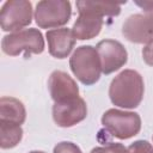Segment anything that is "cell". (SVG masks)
Returning <instances> with one entry per match:
<instances>
[{
  "mask_svg": "<svg viewBox=\"0 0 153 153\" xmlns=\"http://www.w3.org/2000/svg\"><path fill=\"white\" fill-rule=\"evenodd\" d=\"M143 90L142 76L136 71L126 69L112 79L109 87V97L112 104L120 108L134 109L140 105Z\"/></svg>",
  "mask_w": 153,
  "mask_h": 153,
  "instance_id": "1",
  "label": "cell"
},
{
  "mask_svg": "<svg viewBox=\"0 0 153 153\" xmlns=\"http://www.w3.org/2000/svg\"><path fill=\"white\" fill-rule=\"evenodd\" d=\"M69 66L76 79L84 85L96 84L102 73L99 56L96 48L91 45H81L76 48L69 60Z\"/></svg>",
  "mask_w": 153,
  "mask_h": 153,
  "instance_id": "2",
  "label": "cell"
},
{
  "mask_svg": "<svg viewBox=\"0 0 153 153\" xmlns=\"http://www.w3.org/2000/svg\"><path fill=\"white\" fill-rule=\"evenodd\" d=\"M2 51L10 56H17L24 51V57L31 54H41L44 50V39L37 29H25L6 35L1 42Z\"/></svg>",
  "mask_w": 153,
  "mask_h": 153,
  "instance_id": "3",
  "label": "cell"
},
{
  "mask_svg": "<svg viewBox=\"0 0 153 153\" xmlns=\"http://www.w3.org/2000/svg\"><path fill=\"white\" fill-rule=\"evenodd\" d=\"M102 124L112 136L126 140L140 131L141 118L136 112L109 109L102 116Z\"/></svg>",
  "mask_w": 153,
  "mask_h": 153,
  "instance_id": "4",
  "label": "cell"
},
{
  "mask_svg": "<svg viewBox=\"0 0 153 153\" xmlns=\"http://www.w3.org/2000/svg\"><path fill=\"white\" fill-rule=\"evenodd\" d=\"M72 14L71 2L65 0H43L36 6L35 19L39 27L50 29L65 25Z\"/></svg>",
  "mask_w": 153,
  "mask_h": 153,
  "instance_id": "5",
  "label": "cell"
},
{
  "mask_svg": "<svg viewBox=\"0 0 153 153\" xmlns=\"http://www.w3.org/2000/svg\"><path fill=\"white\" fill-rule=\"evenodd\" d=\"M32 6L26 0L6 1L0 12V25L4 31H16L31 23Z\"/></svg>",
  "mask_w": 153,
  "mask_h": 153,
  "instance_id": "6",
  "label": "cell"
},
{
  "mask_svg": "<svg viewBox=\"0 0 153 153\" xmlns=\"http://www.w3.org/2000/svg\"><path fill=\"white\" fill-rule=\"evenodd\" d=\"M124 38L133 43H149L153 41V11L131 14L122 26Z\"/></svg>",
  "mask_w": 153,
  "mask_h": 153,
  "instance_id": "7",
  "label": "cell"
},
{
  "mask_svg": "<svg viewBox=\"0 0 153 153\" xmlns=\"http://www.w3.org/2000/svg\"><path fill=\"white\" fill-rule=\"evenodd\" d=\"M96 50L99 56L102 73L104 74L114 73L127 62V50L118 41L103 39L96 45Z\"/></svg>",
  "mask_w": 153,
  "mask_h": 153,
  "instance_id": "8",
  "label": "cell"
},
{
  "mask_svg": "<svg viewBox=\"0 0 153 153\" xmlns=\"http://www.w3.org/2000/svg\"><path fill=\"white\" fill-rule=\"evenodd\" d=\"M86 115L87 106L81 97L62 103H55L53 106V118L59 127H72L85 120Z\"/></svg>",
  "mask_w": 153,
  "mask_h": 153,
  "instance_id": "9",
  "label": "cell"
},
{
  "mask_svg": "<svg viewBox=\"0 0 153 153\" xmlns=\"http://www.w3.org/2000/svg\"><path fill=\"white\" fill-rule=\"evenodd\" d=\"M48 87L55 103H62L79 97V87L76 82L62 71H54L50 74Z\"/></svg>",
  "mask_w": 153,
  "mask_h": 153,
  "instance_id": "10",
  "label": "cell"
},
{
  "mask_svg": "<svg viewBox=\"0 0 153 153\" xmlns=\"http://www.w3.org/2000/svg\"><path fill=\"white\" fill-rule=\"evenodd\" d=\"M49 53L56 59H65L69 55L75 44V37L72 30L67 27L53 29L47 32Z\"/></svg>",
  "mask_w": 153,
  "mask_h": 153,
  "instance_id": "11",
  "label": "cell"
},
{
  "mask_svg": "<svg viewBox=\"0 0 153 153\" xmlns=\"http://www.w3.org/2000/svg\"><path fill=\"white\" fill-rule=\"evenodd\" d=\"M103 26V17L91 13L80 11L79 17L75 20L72 32L76 39H91L96 37Z\"/></svg>",
  "mask_w": 153,
  "mask_h": 153,
  "instance_id": "12",
  "label": "cell"
},
{
  "mask_svg": "<svg viewBox=\"0 0 153 153\" xmlns=\"http://www.w3.org/2000/svg\"><path fill=\"white\" fill-rule=\"evenodd\" d=\"M26 111L20 100L13 97H1L0 99V122L23 124Z\"/></svg>",
  "mask_w": 153,
  "mask_h": 153,
  "instance_id": "13",
  "label": "cell"
},
{
  "mask_svg": "<svg viewBox=\"0 0 153 153\" xmlns=\"http://www.w3.org/2000/svg\"><path fill=\"white\" fill-rule=\"evenodd\" d=\"M78 11L91 12L98 16H117L121 12V5L109 1H76Z\"/></svg>",
  "mask_w": 153,
  "mask_h": 153,
  "instance_id": "14",
  "label": "cell"
},
{
  "mask_svg": "<svg viewBox=\"0 0 153 153\" xmlns=\"http://www.w3.org/2000/svg\"><path fill=\"white\" fill-rule=\"evenodd\" d=\"M23 137V129L18 124L0 122V146L4 149L17 146Z\"/></svg>",
  "mask_w": 153,
  "mask_h": 153,
  "instance_id": "15",
  "label": "cell"
},
{
  "mask_svg": "<svg viewBox=\"0 0 153 153\" xmlns=\"http://www.w3.org/2000/svg\"><path fill=\"white\" fill-rule=\"evenodd\" d=\"M91 153H129L128 148H126L122 143H109L106 146L96 147L91 151Z\"/></svg>",
  "mask_w": 153,
  "mask_h": 153,
  "instance_id": "16",
  "label": "cell"
},
{
  "mask_svg": "<svg viewBox=\"0 0 153 153\" xmlns=\"http://www.w3.org/2000/svg\"><path fill=\"white\" fill-rule=\"evenodd\" d=\"M128 152L129 153H153V147L148 141L139 140L133 142L128 147Z\"/></svg>",
  "mask_w": 153,
  "mask_h": 153,
  "instance_id": "17",
  "label": "cell"
},
{
  "mask_svg": "<svg viewBox=\"0 0 153 153\" xmlns=\"http://www.w3.org/2000/svg\"><path fill=\"white\" fill-rule=\"evenodd\" d=\"M54 153H82V152L75 143L69 141H63L54 147Z\"/></svg>",
  "mask_w": 153,
  "mask_h": 153,
  "instance_id": "18",
  "label": "cell"
},
{
  "mask_svg": "<svg viewBox=\"0 0 153 153\" xmlns=\"http://www.w3.org/2000/svg\"><path fill=\"white\" fill-rule=\"evenodd\" d=\"M142 57H143V61L148 66L153 67V41L147 43L145 48L142 49Z\"/></svg>",
  "mask_w": 153,
  "mask_h": 153,
  "instance_id": "19",
  "label": "cell"
},
{
  "mask_svg": "<svg viewBox=\"0 0 153 153\" xmlns=\"http://www.w3.org/2000/svg\"><path fill=\"white\" fill-rule=\"evenodd\" d=\"M135 4L143 11H153V1H135Z\"/></svg>",
  "mask_w": 153,
  "mask_h": 153,
  "instance_id": "20",
  "label": "cell"
},
{
  "mask_svg": "<svg viewBox=\"0 0 153 153\" xmlns=\"http://www.w3.org/2000/svg\"><path fill=\"white\" fill-rule=\"evenodd\" d=\"M29 153H44L42 151H32V152H29Z\"/></svg>",
  "mask_w": 153,
  "mask_h": 153,
  "instance_id": "21",
  "label": "cell"
}]
</instances>
